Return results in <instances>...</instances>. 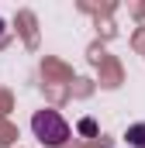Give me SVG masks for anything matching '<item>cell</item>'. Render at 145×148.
Returning <instances> with one entry per match:
<instances>
[{
    "label": "cell",
    "instance_id": "1",
    "mask_svg": "<svg viewBox=\"0 0 145 148\" xmlns=\"http://www.w3.org/2000/svg\"><path fill=\"white\" fill-rule=\"evenodd\" d=\"M31 131H35L38 141L48 145V148L66 145V138H69V124H66V117L59 110H38L31 117Z\"/></svg>",
    "mask_w": 145,
    "mask_h": 148
},
{
    "label": "cell",
    "instance_id": "2",
    "mask_svg": "<svg viewBox=\"0 0 145 148\" xmlns=\"http://www.w3.org/2000/svg\"><path fill=\"white\" fill-rule=\"evenodd\" d=\"M124 138H128V145H131V148H145V124H131Z\"/></svg>",
    "mask_w": 145,
    "mask_h": 148
},
{
    "label": "cell",
    "instance_id": "3",
    "mask_svg": "<svg viewBox=\"0 0 145 148\" xmlns=\"http://www.w3.org/2000/svg\"><path fill=\"white\" fill-rule=\"evenodd\" d=\"M79 131H83V134H93L97 124H93V121H79Z\"/></svg>",
    "mask_w": 145,
    "mask_h": 148
}]
</instances>
